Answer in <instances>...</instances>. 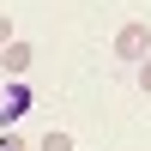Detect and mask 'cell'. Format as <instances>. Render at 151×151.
Instances as JSON below:
<instances>
[{
    "mask_svg": "<svg viewBox=\"0 0 151 151\" xmlns=\"http://www.w3.org/2000/svg\"><path fill=\"white\" fill-rule=\"evenodd\" d=\"M30 67H36V48L12 36V42L0 48V73H6V79H24V73H30Z\"/></svg>",
    "mask_w": 151,
    "mask_h": 151,
    "instance_id": "cell-2",
    "label": "cell"
},
{
    "mask_svg": "<svg viewBox=\"0 0 151 151\" xmlns=\"http://www.w3.org/2000/svg\"><path fill=\"white\" fill-rule=\"evenodd\" d=\"M133 79H139V91H145V97H151V55H145V60H139V67H133Z\"/></svg>",
    "mask_w": 151,
    "mask_h": 151,
    "instance_id": "cell-5",
    "label": "cell"
},
{
    "mask_svg": "<svg viewBox=\"0 0 151 151\" xmlns=\"http://www.w3.org/2000/svg\"><path fill=\"white\" fill-rule=\"evenodd\" d=\"M115 55L139 67V60L151 55V24H139V18H133V24H121V30H115Z\"/></svg>",
    "mask_w": 151,
    "mask_h": 151,
    "instance_id": "cell-1",
    "label": "cell"
},
{
    "mask_svg": "<svg viewBox=\"0 0 151 151\" xmlns=\"http://www.w3.org/2000/svg\"><path fill=\"white\" fill-rule=\"evenodd\" d=\"M24 109H30V85H24V79H12V85H6V97H0V121L12 127Z\"/></svg>",
    "mask_w": 151,
    "mask_h": 151,
    "instance_id": "cell-3",
    "label": "cell"
},
{
    "mask_svg": "<svg viewBox=\"0 0 151 151\" xmlns=\"http://www.w3.org/2000/svg\"><path fill=\"white\" fill-rule=\"evenodd\" d=\"M12 42V12H0V48Z\"/></svg>",
    "mask_w": 151,
    "mask_h": 151,
    "instance_id": "cell-6",
    "label": "cell"
},
{
    "mask_svg": "<svg viewBox=\"0 0 151 151\" xmlns=\"http://www.w3.org/2000/svg\"><path fill=\"white\" fill-rule=\"evenodd\" d=\"M0 151H24V139L18 133H0Z\"/></svg>",
    "mask_w": 151,
    "mask_h": 151,
    "instance_id": "cell-7",
    "label": "cell"
},
{
    "mask_svg": "<svg viewBox=\"0 0 151 151\" xmlns=\"http://www.w3.org/2000/svg\"><path fill=\"white\" fill-rule=\"evenodd\" d=\"M36 151H73V133H60V127H48V133H42V145H36Z\"/></svg>",
    "mask_w": 151,
    "mask_h": 151,
    "instance_id": "cell-4",
    "label": "cell"
}]
</instances>
